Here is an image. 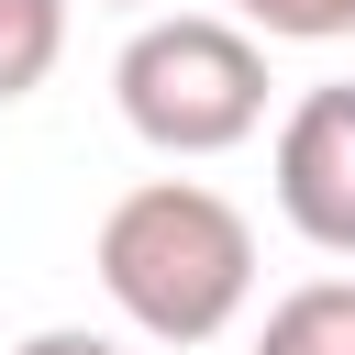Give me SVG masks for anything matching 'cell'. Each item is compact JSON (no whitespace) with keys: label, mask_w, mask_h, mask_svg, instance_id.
I'll return each mask as SVG.
<instances>
[{"label":"cell","mask_w":355,"mask_h":355,"mask_svg":"<svg viewBox=\"0 0 355 355\" xmlns=\"http://www.w3.org/2000/svg\"><path fill=\"white\" fill-rule=\"evenodd\" d=\"M89 266L144 344H211L255 300V222L211 178H144L100 211Z\"/></svg>","instance_id":"1"},{"label":"cell","mask_w":355,"mask_h":355,"mask_svg":"<svg viewBox=\"0 0 355 355\" xmlns=\"http://www.w3.org/2000/svg\"><path fill=\"white\" fill-rule=\"evenodd\" d=\"M67 55V0H0V100H33Z\"/></svg>","instance_id":"5"},{"label":"cell","mask_w":355,"mask_h":355,"mask_svg":"<svg viewBox=\"0 0 355 355\" xmlns=\"http://www.w3.org/2000/svg\"><path fill=\"white\" fill-rule=\"evenodd\" d=\"M277 211H288V233L300 244H322V255H355V78H333V89H300L288 100V122H277Z\"/></svg>","instance_id":"3"},{"label":"cell","mask_w":355,"mask_h":355,"mask_svg":"<svg viewBox=\"0 0 355 355\" xmlns=\"http://www.w3.org/2000/svg\"><path fill=\"white\" fill-rule=\"evenodd\" d=\"M255 355H355V277H311L255 322Z\"/></svg>","instance_id":"4"},{"label":"cell","mask_w":355,"mask_h":355,"mask_svg":"<svg viewBox=\"0 0 355 355\" xmlns=\"http://www.w3.org/2000/svg\"><path fill=\"white\" fill-rule=\"evenodd\" d=\"M111 11H155V0H111Z\"/></svg>","instance_id":"8"},{"label":"cell","mask_w":355,"mask_h":355,"mask_svg":"<svg viewBox=\"0 0 355 355\" xmlns=\"http://www.w3.org/2000/svg\"><path fill=\"white\" fill-rule=\"evenodd\" d=\"M111 100L155 155H233L266 122V44L233 11H155L111 55Z\"/></svg>","instance_id":"2"},{"label":"cell","mask_w":355,"mask_h":355,"mask_svg":"<svg viewBox=\"0 0 355 355\" xmlns=\"http://www.w3.org/2000/svg\"><path fill=\"white\" fill-rule=\"evenodd\" d=\"M11 355H122L111 333H89V322H44V333H22Z\"/></svg>","instance_id":"7"},{"label":"cell","mask_w":355,"mask_h":355,"mask_svg":"<svg viewBox=\"0 0 355 355\" xmlns=\"http://www.w3.org/2000/svg\"><path fill=\"white\" fill-rule=\"evenodd\" d=\"M233 22L255 44H344L355 33V0H233Z\"/></svg>","instance_id":"6"}]
</instances>
